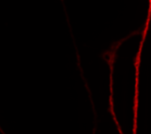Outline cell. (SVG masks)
<instances>
[{"mask_svg":"<svg viewBox=\"0 0 151 134\" xmlns=\"http://www.w3.org/2000/svg\"><path fill=\"white\" fill-rule=\"evenodd\" d=\"M151 22V0H149V6H148V13H147V18L145 19V23H144V28L142 32V42H145L149 29H150V26Z\"/></svg>","mask_w":151,"mask_h":134,"instance_id":"1","label":"cell"}]
</instances>
